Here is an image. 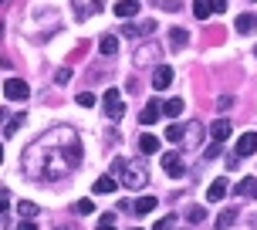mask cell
Here are the masks:
<instances>
[{"label":"cell","instance_id":"1","mask_svg":"<svg viewBox=\"0 0 257 230\" xmlns=\"http://www.w3.org/2000/svg\"><path fill=\"white\" fill-rule=\"evenodd\" d=\"M78 163H81V139L71 126L51 129L24 149V173L31 179H44V183H58V179L71 176Z\"/></svg>","mask_w":257,"mask_h":230},{"label":"cell","instance_id":"2","mask_svg":"<svg viewBox=\"0 0 257 230\" xmlns=\"http://www.w3.org/2000/svg\"><path fill=\"white\" fill-rule=\"evenodd\" d=\"M112 176H115V183H122V186L142 190V186L149 183V166H146L142 159H125V156H118V159H112Z\"/></svg>","mask_w":257,"mask_h":230},{"label":"cell","instance_id":"3","mask_svg":"<svg viewBox=\"0 0 257 230\" xmlns=\"http://www.w3.org/2000/svg\"><path fill=\"white\" fill-rule=\"evenodd\" d=\"M102 108H105V115L115 122V119H122L125 115V105H122V91L118 88H105V95H102Z\"/></svg>","mask_w":257,"mask_h":230},{"label":"cell","instance_id":"4","mask_svg":"<svg viewBox=\"0 0 257 230\" xmlns=\"http://www.w3.org/2000/svg\"><path fill=\"white\" fill-rule=\"evenodd\" d=\"M71 7H75L78 21H88V17H95V14L105 11V0H71Z\"/></svg>","mask_w":257,"mask_h":230},{"label":"cell","instance_id":"5","mask_svg":"<svg viewBox=\"0 0 257 230\" xmlns=\"http://www.w3.org/2000/svg\"><path fill=\"white\" fill-rule=\"evenodd\" d=\"M4 95H7L11 102H24L27 95H31V88H27L24 78H7V81H4Z\"/></svg>","mask_w":257,"mask_h":230},{"label":"cell","instance_id":"6","mask_svg":"<svg viewBox=\"0 0 257 230\" xmlns=\"http://www.w3.org/2000/svg\"><path fill=\"white\" fill-rule=\"evenodd\" d=\"M200 132H203V126H200V122H186V126H183L180 146H183V149H196V146H200Z\"/></svg>","mask_w":257,"mask_h":230},{"label":"cell","instance_id":"7","mask_svg":"<svg viewBox=\"0 0 257 230\" xmlns=\"http://www.w3.org/2000/svg\"><path fill=\"white\" fill-rule=\"evenodd\" d=\"M163 169H166L173 179H180L183 173H186V163H183L180 153H166V156H163Z\"/></svg>","mask_w":257,"mask_h":230},{"label":"cell","instance_id":"8","mask_svg":"<svg viewBox=\"0 0 257 230\" xmlns=\"http://www.w3.org/2000/svg\"><path fill=\"white\" fill-rule=\"evenodd\" d=\"M237 159H244V156H254L257 153V132H244L240 139H237Z\"/></svg>","mask_w":257,"mask_h":230},{"label":"cell","instance_id":"9","mask_svg":"<svg viewBox=\"0 0 257 230\" xmlns=\"http://www.w3.org/2000/svg\"><path fill=\"white\" fill-rule=\"evenodd\" d=\"M169 85H173V68H169V64H159V68L153 71V88L156 91H166Z\"/></svg>","mask_w":257,"mask_h":230},{"label":"cell","instance_id":"10","mask_svg":"<svg viewBox=\"0 0 257 230\" xmlns=\"http://www.w3.org/2000/svg\"><path fill=\"white\" fill-rule=\"evenodd\" d=\"M227 190H230V183H227V179H213V183H210V190H206V200H210V203H220V200L227 196Z\"/></svg>","mask_w":257,"mask_h":230},{"label":"cell","instance_id":"11","mask_svg":"<svg viewBox=\"0 0 257 230\" xmlns=\"http://www.w3.org/2000/svg\"><path fill=\"white\" fill-rule=\"evenodd\" d=\"M156 31V21H139V24H125L122 27V34H128V38H139V34H153Z\"/></svg>","mask_w":257,"mask_h":230},{"label":"cell","instance_id":"12","mask_svg":"<svg viewBox=\"0 0 257 230\" xmlns=\"http://www.w3.org/2000/svg\"><path fill=\"white\" fill-rule=\"evenodd\" d=\"M159 115H163V102H149V105L139 112V122H142V126H153Z\"/></svg>","mask_w":257,"mask_h":230},{"label":"cell","instance_id":"13","mask_svg":"<svg viewBox=\"0 0 257 230\" xmlns=\"http://www.w3.org/2000/svg\"><path fill=\"white\" fill-rule=\"evenodd\" d=\"M139 14V0H118L115 4V17L122 21V17H136Z\"/></svg>","mask_w":257,"mask_h":230},{"label":"cell","instance_id":"14","mask_svg":"<svg viewBox=\"0 0 257 230\" xmlns=\"http://www.w3.org/2000/svg\"><path fill=\"white\" fill-rule=\"evenodd\" d=\"M210 136H213V142H223L230 136V119H217V122L210 126Z\"/></svg>","mask_w":257,"mask_h":230},{"label":"cell","instance_id":"15","mask_svg":"<svg viewBox=\"0 0 257 230\" xmlns=\"http://www.w3.org/2000/svg\"><path fill=\"white\" fill-rule=\"evenodd\" d=\"M156 203H159V200H156L153 193H149V196H139V200L132 203V210H136L139 217H146V213H153V210H156Z\"/></svg>","mask_w":257,"mask_h":230},{"label":"cell","instance_id":"16","mask_svg":"<svg viewBox=\"0 0 257 230\" xmlns=\"http://www.w3.org/2000/svg\"><path fill=\"white\" fill-rule=\"evenodd\" d=\"M115 186H118V183H115V176H98L91 190L98 193V196H105V193H115Z\"/></svg>","mask_w":257,"mask_h":230},{"label":"cell","instance_id":"17","mask_svg":"<svg viewBox=\"0 0 257 230\" xmlns=\"http://www.w3.org/2000/svg\"><path fill=\"white\" fill-rule=\"evenodd\" d=\"M183 108H186L183 98H169V102H163V115H169V119H180Z\"/></svg>","mask_w":257,"mask_h":230},{"label":"cell","instance_id":"18","mask_svg":"<svg viewBox=\"0 0 257 230\" xmlns=\"http://www.w3.org/2000/svg\"><path fill=\"white\" fill-rule=\"evenodd\" d=\"M98 51H102L105 58H112V54L118 51V38H115V34H105V38L98 41Z\"/></svg>","mask_w":257,"mask_h":230},{"label":"cell","instance_id":"19","mask_svg":"<svg viewBox=\"0 0 257 230\" xmlns=\"http://www.w3.org/2000/svg\"><path fill=\"white\" fill-rule=\"evenodd\" d=\"M169 44H173V48H186V44H190V34H186L183 27H173V31H169Z\"/></svg>","mask_w":257,"mask_h":230},{"label":"cell","instance_id":"20","mask_svg":"<svg viewBox=\"0 0 257 230\" xmlns=\"http://www.w3.org/2000/svg\"><path fill=\"white\" fill-rule=\"evenodd\" d=\"M193 14H196L200 21H206V17L213 14V0H193Z\"/></svg>","mask_w":257,"mask_h":230},{"label":"cell","instance_id":"21","mask_svg":"<svg viewBox=\"0 0 257 230\" xmlns=\"http://www.w3.org/2000/svg\"><path fill=\"white\" fill-rule=\"evenodd\" d=\"M139 149L146 156H153V153H159V139H156V136H149V132H146V136H142L139 139Z\"/></svg>","mask_w":257,"mask_h":230},{"label":"cell","instance_id":"22","mask_svg":"<svg viewBox=\"0 0 257 230\" xmlns=\"http://www.w3.org/2000/svg\"><path fill=\"white\" fill-rule=\"evenodd\" d=\"M233 220H237V210H223V213L217 217V223H213V227H217V230H230V227H233Z\"/></svg>","mask_w":257,"mask_h":230},{"label":"cell","instance_id":"23","mask_svg":"<svg viewBox=\"0 0 257 230\" xmlns=\"http://www.w3.org/2000/svg\"><path fill=\"white\" fill-rule=\"evenodd\" d=\"M17 210H21V217H24V220H34L41 213L38 203H31V200H21V203H17Z\"/></svg>","mask_w":257,"mask_h":230},{"label":"cell","instance_id":"24","mask_svg":"<svg viewBox=\"0 0 257 230\" xmlns=\"http://www.w3.org/2000/svg\"><path fill=\"white\" fill-rule=\"evenodd\" d=\"M254 17H250V14H240V17H237V31H240V34H250V31H254Z\"/></svg>","mask_w":257,"mask_h":230},{"label":"cell","instance_id":"25","mask_svg":"<svg viewBox=\"0 0 257 230\" xmlns=\"http://www.w3.org/2000/svg\"><path fill=\"white\" fill-rule=\"evenodd\" d=\"M166 139L173 142V146H180V139H183V126H176V122H173V126L166 129Z\"/></svg>","mask_w":257,"mask_h":230},{"label":"cell","instance_id":"26","mask_svg":"<svg viewBox=\"0 0 257 230\" xmlns=\"http://www.w3.org/2000/svg\"><path fill=\"white\" fill-rule=\"evenodd\" d=\"M75 213H81V217H85V213H95V203H91V200H78Z\"/></svg>","mask_w":257,"mask_h":230},{"label":"cell","instance_id":"27","mask_svg":"<svg viewBox=\"0 0 257 230\" xmlns=\"http://www.w3.org/2000/svg\"><path fill=\"white\" fill-rule=\"evenodd\" d=\"M75 102L81 105V108H91V105H95V95H91V91H81V95H78Z\"/></svg>","mask_w":257,"mask_h":230},{"label":"cell","instance_id":"28","mask_svg":"<svg viewBox=\"0 0 257 230\" xmlns=\"http://www.w3.org/2000/svg\"><path fill=\"white\" fill-rule=\"evenodd\" d=\"M173 223H176V217H163L153 223V230H173Z\"/></svg>","mask_w":257,"mask_h":230},{"label":"cell","instance_id":"29","mask_svg":"<svg viewBox=\"0 0 257 230\" xmlns=\"http://www.w3.org/2000/svg\"><path fill=\"white\" fill-rule=\"evenodd\" d=\"M24 126V115H14L11 122H7V129H4V132H7V136H14V129H21Z\"/></svg>","mask_w":257,"mask_h":230},{"label":"cell","instance_id":"30","mask_svg":"<svg viewBox=\"0 0 257 230\" xmlns=\"http://www.w3.org/2000/svg\"><path fill=\"white\" fill-rule=\"evenodd\" d=\"M54 81H58V85H68V81H71V68H58Z\"/></svg>","mask_w":257,"mask_h":230},{"label":"cell","instance_id":"31","mask_svg":"<svg viewBox=\"0 0 257 230\" xmlns=\"http://www.w3.org/2000/svg\"><path fill=\"white\" fill-rule=\"evenodd\" d=\"M230 105H233V95H220V98H217V108H220V112H227Z\"/></svg>","mask_w":257,"mask_h":230},{"label":"cell","instance_id":"32","mask_svg":"<svg viewBox=\"0 0 257 230\" xmlns=\"http://www.w3.org/2000/svg\"><path fill=\"white\" fill-rule=\"evenodd\" d=\"M7 210H11V193L0 190V213H7Z\"/></svg>","mask_w":257,"mask_h":230},{"label":"cell","instance_id":"33","mask_svg":"<svg viewBox=\"0 0 257 230\" xmlns=\"http://www.w3.org/2000/svg\"><path fill=\"white\" fill-rule=\"evenodd\" d=\"M186 220H193V223L203 220V210H200V206H190V210H186Z\"/></svg>","mask_w":257,"mask_h":230},{"label":"cell","instance_id":"34","mask_svg":"<svg viewBox=\"0 0 257 230\" xmlns=\"http://www.w3.org/2000/svg\"><path fill=\"white\" fill-rule=\"evenodd\" d=\"M206 159H217V156H220V142H213V146H206Z\"/></svg>","mask_w":257,"mask_h":230},{"label":"cell","instance_id":"35","mask_svg":"<svg viewBox=\"0 0 257 230\" xmlns=\"http://www.w3.org/2000/svg\"><path fill=\"white\" fill-rule=\"evenodd\" d=\"M115 223V213H102V220H98V227H112Z\"/></svg>","mask_w":257,"mask_h":230},{"label":"cell","instance_id":"36","mask_svg":"<svg viewBox=\"0 0 257 230\" xmlns=\"http://www.w3.org/2000/svg\"><path fill=\"white\" fill-rule=\"evenodd\" d=\"M227 11V0H213V14H223Z\"/></svg>","mask_w":257,"mask_h":230},{"label":"cell","instance_id":"37","mask_svg":"<svg viewBox=\"0 0 257 230\" xmlns=\"http://www.w3.org/2000/svg\"><path fill=\"white\" fill-rule=\"evenodd\" d=\"M17 230H38V227H34V220H24V223H17Z\"/></svg>","mask_w":257,"mask_h":230},{"label":"cell","instance_id":"38","mask_svg":"<svg viewBox=\"0 0 257 230\" xmlns=\"http://www.w3.org/2000/svg\"><path fill=\"white\" fill-rule=\"evenodd\" d=\"M0 163H4V146H0Z\"/></svg>","mask_w":257,"mask_h":230},{"label":"cell","instance_id":"39","mask_svg":"<svg viewBox=\"0 0 257 230\" xmlns=\"http://www.w3.org/2000/svg\"><path fill=\"white\" fill-rule=\"evenodd\" d=\"M98 230H115V227H98Z\"/></svg>","mask_w":257,"mask_h":230},{"label":"cell","instance_id":"40","mask_svg":"<svg viewBox=\"0 0 257 230\" xmlns=\"http://www.w3.org/2000/svg\"><path fill=\"white\" fill-rule=\"evenodd\" d=\"M132 230H139V227H132Z\"/></svg>","mask_w":257,"mask_h":230},{"label":"cell","instance_id":"41","mask_svg":"<svg viewBox=\"0 0 257 230\" xmlns=\"http://www.w3.org/2000/svg\"><path fill=\"white\" fill-rule=\"evenodd\" d=\"M254 54H257V48H254Z\"/></svg>","mask_w":257,"mask_h":230},{"label":"cell","instance_id":"42","mask_svg":"<svg viewBox=\"0 0 257 230\" xmlns=\"http://www.w3.org/2000/svg\"><path fill=\"white\" fill-rule=\"evenodd\" d=\"M0 4H4V0H0Z\"/></svg>","mask_w":257,"mask_h":230}]
</instances>
